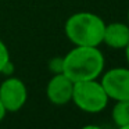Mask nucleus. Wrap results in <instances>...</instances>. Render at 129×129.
<instances>
[{
	"instance_id": "16",
	"label": "nucleus",
	"mask_w": 129,
	"mask_h": 129,
	"mask_svg": "<svg viewBox=\"0 0 129 129\" xmlns=\"http://www.w3.org/2000/svg\"><path fill=\"white\" fill-rule=\"evenodd\" d=\"M128 25H129V10H128Z\"/></svg>"
},
{
	"instance_id": "12",
	"label": "nucleus",
	"mask_w": 129,
	"mask_h": 129,
	"mask_svg": "<svg viewBox=\"0 0 129 129\" xmlns=\"http://www.w3.org/2000/svg\"><path fill=\"white\" fill-rule=\"evenodd\" d=\"M6 114H7V110H6V107H4V104L2 103V100H0V122L4 119Z\"/></svg>"
},
{
	"instance_id": "9",
	"label": "nucleus",
	"mask_w": 129,
	"mask_h": 129,
	"mask_svg": "<svg viewBox=\"0 0 129 129\" xmlns=\"http://www.w3.org/2000/svg\"><path fill=\"white\" fill-rule=\"evenodd\" d=\"M10 60H11V58H10L9 47L6 46V43H4L3 40L0 39V74H2V71H3L4 65H6Z\"/></svg>"
},
{
	"instance_id": "4",
	"label": "nucleus",
	"mask_w": 129,
	"mask_h": 129,
	"mask_svg": "<svg viewBox=\"0 0 129 129\" xmlns=\"http://www.w3.org/2000/svg\"><path fill=\"white\" fill-rule=\"evenodd\" d=\"M103 85L108 99L114 101L129 100V68L115 67L101 74Z\"/></svg>"
},
{
	"instance_id": "11",
	"label": "nucleus",
	"mask_w": 129,
	"mask_h": 129,
	"mask_svg": "<svg viewBox=\"0 0 129 129\" xmlns=\"http://www.w3.org/2000/svg\"><path fill=\"white\" fill-rule=\"evenodd\" d=\"M13 72H14V64H13L11 60H10V61L7 62L6 65H4V68H3V71H2V74H3V75H7V76H11Z\"/></svg>"
},
{
	"instance_id": "7",
	"label": "nucleus",
	"mask_w": 129,
	"mask_h": 129,
	"mask_svg": "<svg viewBox=\"0 0 129 129\" xmlns=\"http://www.w3.org/2000/svg\"><path fill=\"white\" fill-rule=\"evenodd\" d=\"M103 43L115 50H123L129 43V25L119 21L106 24Z\"/></svg>"
},
{
	"instance_id": "14",
	"label": "nucleus",
	"mask_w": 129,
	"mask_h": 129,
	"mask_svg": "<svg viewBox=\"0 0 129 129\" xmlns=\"http://www.w3.org/2000/svg\"><path fill=\"white\" fill-rule=\"evenodd\" d=\"M123 50H125V57H126V61H128V64H129V43H128V46H126V47L123 49Z\"/></svg>"
},
{
	"instance_id": "3",
	"label": "nucleus",
	"mask_w": 129,
	"mask_h": 129,
	"mask_svg": "<svg viewBox=\"0 0 129 129\" xmlns=\"http://www.w3.org/2000/svg\"><path fill=\"white\" fill-rule=\"evenodd\" d=\"M108 96L97 79L75 82L72 101L79 110L90 114L101 112L108 104Z\"/></svg>"
},
{
	"instance_id": "10",
	"label": "nucleus",
	"mask_w": 129,
	"mask_h": 129,
	"mask_svg": "<svg viewBox=\"0 0 129 129\" xmlns=\"http://www.w3.org/2000/svg\"><path fill=\"white\" fill-rule=\"evenodd\" d=\"M62 68H64V58L62 57H54L49 61V70L54 74H62Z\"/></svg>"
},
{
	"instance_id": "1",
	"label": "nucleus",
	"mask_w": 129,
	"mask_h": 129,
	"mask_svg": "<svg viewBox=\"0 0 129 129\" xmlns=\"http://www.w3.org/2000/svg\"><path fill=\"white\" fill-rule=\"evenodd\" d=\"M62 58V74H65L74 82L99 79L104 72L106 60L99 47L75 46Z\"/></svg>"
},
{
	"instance_id": "15",
	"label": "nucleus",
	"mask_w": 129,
	"mask_h": 129,
	"mask_svg": "<svg viewBox=\"0 0 129 129\" xmlns=\"http://www.w3.org/2000/svg\"><path fill=\"white\" fill-rule=\"evenodd\" d=\"M118 129H129V123H128V125H123V126H119Z\"/></svg>"
},
{
	"instance_id": "6",
	"label": "nucleus",
	"mask_w": 129,
	"mask_h": 129,
	"mask_svg": "<svg viewBox=\"0 0 129 129\" xmlns=\"http://www.w3.org/2000/svg\"><path fill=\"white\" fill-rule=\"evenodd\" d=\"M74 85L75 82L71 81L65 74H54L46 86V96L49 101L54 106H65L72 101Z\"/></svg>"
},
{
	"instance_id": "2",
	"label": "nucleus",
	"mask_w": 129,
	"mask_h": 129,
	"mask_svg": "<svg viewBox=\"0 0 129 129\" xmlns=\"http://www.w3.org/2000/svg\"><path fill=\"white\" fill-rule=\"evenodd\" d=\"M106 22L94 13L79 11L65 21L64 32L72 45L99 47L103 43Z\"/></svg>"
},
{
	"instance_id": "5",
	"label": "nucleus",
	"mask_w": 129,
	"mask_h": 129,
	"mask_svg": "<svg viewBox=\"0 0 129 129\" xmlns=\"http://www.w3.org/2000/svg\"><path fill=\"white\" fill-rule=\"evenodd\" d=\"M28 99L26 86L17 76H7L0 83V100L7 112H17L25 106Z\"/></svg>"
},
{
	"instance_id": "13",
	"label": "nucleus",
	"mask_w": 129,
	"mask_h": 129,
	"mask_svg": "<svg viewBox=\"0 0 129 129\" xmlns=\"http://www.w3.org/2000/svg\"><path fill=\"white\" fill-rule=\"evenodd\" d=\"M81 129H103V128L99 125H83Z\"/></svg>"
},
{
	"instance_id": "8",
	"label": "nucleus",
	"mask_w": 129,
	"mask_h": 129,
	"mask_svg": "<svg viewBox=\"0 0 129 129\" xmlns=\"http://www.w3.org/2000/svg\"><path fill=\"white\" fill-rule=\"evenodd\" d=\"M111 117L114 123L119 126L128 125L129 123V100H119L115 101L111 111Z\"/></svg>"
}]
</instances>
